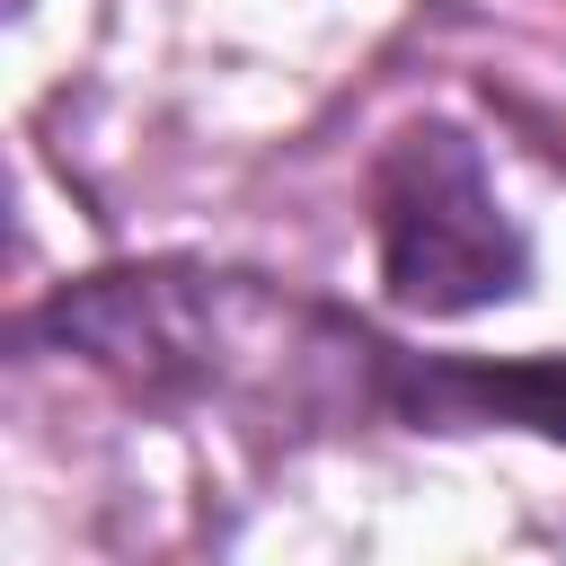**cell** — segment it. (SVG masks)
I'll return each mask as SVG.
<instances>
[{"instance_id": "6da1fadb", "label": "cell", "mask_w": 566, "mask_h": 566, "mask_svg": "<svg viewBox=\"0 0 566 566\" xmlns=\"http://www.w3.org/2000/svg\"><path fill=\"white\" fill-rule=\"evenodd\" d=\"M44 336H62L71 354L150 398H195L274 424L354 416L389 389V345L256 274H203V265L97 274L44 310Z\"/></svg>"}, {"instance_id": "7a4b0ae2", "label": "cell", "mask_w": 566, "mask_h": 566, "mask_svg": "<svg viewBox=\"0 0 566 566\" xmlns=\"http://www.w3.org/2000/svg\"><path fill=\"white\" fill-rule=\"evenodd\" d=\"M371 230H380V283L389 301L424 318H460L486 301H513L531 274V239L504 212L486 159L451 124H407L371 168Z\"/></svg>"}]
</instances>
